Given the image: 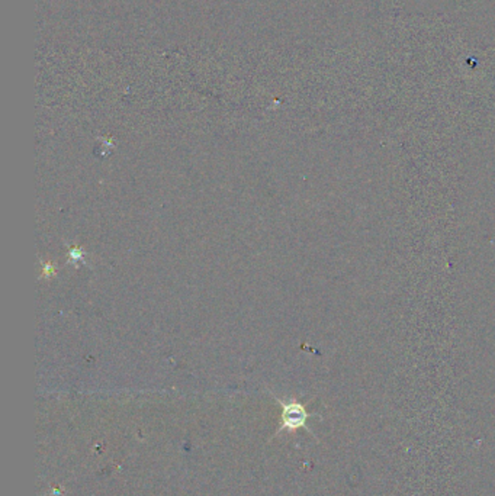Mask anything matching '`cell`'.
Returning a JSON list of instances; mask_svg holds the SVG:
<instances>
[{"mask_svg":"<svg viewBox=\"0 0 495 496\" xmlns=\"http://www.w3.org/2000/svg\"><path fill=\"white\" fill-rule=\"evenodd\" d=\"M42 271H44V273H42L44 277H50L51 274H54L55 270H54V267H52L50 263H47V264H44V270H42Z\"/></svg>","mask_w":495,"mask_h":496,"instance_id":"obj_3","label":"cell"},{"mask_svg":"<svg viewBox=\"0 0 495 496\" xmlns=\"http://www.w3.org/2000/svg\"><path fill=\"white\" fill-rule=\"evenodd\" d=\"M279 403L282 405V430L286 428L289 431H295L305 425L308 419V412L301 403L282 402V400H279Z\"/></svg>","mask_w":495,"mask_h":496,"instance_id":"obj_1","label":"cell"},{"mask_svg":"<svg viewBox=\"0 0 495 496\" xmlns=\"http://www.w3.org/2000/svg\"><path fill=\"white\" fill-rule=\"evenodd\" d=\"M84 253L80 248H71L70 250V263H77V261L83 260Z\"/></svg>","mask_w":495,"mask_h":496,"instance_id":"obj_2","label":"cell"}]
</instances>
